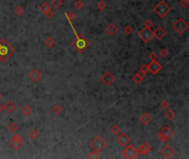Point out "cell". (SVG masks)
<instances>
[{
    "mask_svg": "<svg viewBox=\"0 0 189 159\" xmlns=\"http://www.w3.org/2000/svg\"><path fill=\"white\" fill-rule=\"evenodd\" d=\"M90 146L94 149V150L99 151V152H101V151H103L105 148H106L107 146V142L106 140L104 139V138H102V137H100V136H98V137H95L92 142H91Z\"/></svg>",
    "mask_w": 189,
    "mask_h": 159,
    "instance_id": "cell-1",
    "label": "cell"
},
{
    "mask_svg": "<svg viewBox=\"0 0 189 159\" xmlns=\"http://www.w3.org/2000/svg\"><path fill=\"white\" fill-rule=\"evenodd\" d=\"M154 11H155L160 18H165L169 13L170 7H169L166 2H164V1H159L156 6L154 7Z\"/></svg>",
    "mask_w": 189,
    "mask_h": 159,
    "instance_id": "cell-2",
    "label": "cell"
},
{
    "mask_svg": "<svg viewBox=\"0 0 189 159\" xmlns=\"http://www.w3.org/2000/svg\"><path fill=\"white\" fill-rule=\"evenodd\" d=\"M122 156H123L124 158L134 159L138 156V151H137V149L134 146H132V145L128 144L127 146L124 147V149L122 150Z\"/></svg>",
    "mask_w": 189,
    "mask_h": 159,
    "instance_id": "cell-3",
    "label": "cell"
},
{
    "mask_svg": "<svg viewBox=\"0 0 189 159\" xmlns=\"http://www.w3.org/2000/svg\"><path fill=\"white\" fill-rule=\"evenodd\" d=\"M174 136V132L168 127V126H165L163 127L159 132H158V138L160 142H168L169 139H172Z\"/></svg>",
    "mask_w": 189,
    "mask_h": 159,
    "instance_id": "cell-4",
    "label": "cell"
},
{
    "mask_svg": "<svg viewBox=\"0 0 189 159\" xmlns=\"http://www.w3.org/2000/svg\"><path fill=\"white\" fill-rule=\"evenodd\" d=\"M174 30L179 34H182L187 29H188V23L182 19V18H178L173 25Z\"/></svg>",
    "mask_w": 189,
    "mask_h": 159,
    "instance_id": "cell-5",
    "label": "cell"
},
{
    "mask_svg": "<svg viewBox=\"0 0 189 159\" xmlns=\"http://www.w3.org/2000/svg\"><path fill=\"white\" fill-rule=\"evenodd\" d=\"M23 146V140H22V136L20 134L13 133V136L10 140V147L15 150H19L21 147Z\"/></svg>",
    "mask_w": 189,
    "mask_h": 159,
    "instance_id": "cell-6",
    "label": "cell"
},
{
    "mask_svg": "<svg viewBox=\"0 0 189 159\" xmlns=\"http://www.w3.org/2000/svg\"><path fill=\"white\" fill-rule=\"evenodd\" d=\"M138 33H140V39H142L144 42H149L153 38H154V33H153L152 29H150V28H147V27L142 28Z\"/></svg>",
    "mask_w": 189,
    "mask_h": 159,
    "instance_id": "cell-7",
    "label": "cell"
},
{
    "mask_svg": "<svg viewBox=\"0 0 189 159\" xmlns=\"http://www.w3.org/2000/svg\"><path fill=\"white\" fill-rule=\"evenodd\" d=\"M39 10H40V12H41L42 15H44L47 18H53L54 16V10H52V8L49 6V3L48 2H45V1H43L41 5H40V7H39Z\"/></svg>",
    "mask_w": 189,
    "mask_h": 159,
    "instance_id": "cell-8",
    "label": "cell"
},
{
    "mask_svg": "<svg viewBox=\"0 0 189 159\" xmlns=\"http://www.w3.org/2000/svg\"><path fill=\"white\" fill-rule=\"evenodd\" d=\"M116 142L120 147H125L131 142V137L127 134L120 133L118 135H116Z\"/></svg>",
    "mask_w": 189,
    "mask_h": 159,
    "instance_id": "cell-9",
    "label": "cell"
},
{
    "mask_svg": "<svg viewBox=\"0 0 189 159\" xmlns=\"http://www.w3.org/2000/svg\"><path fill=\"white\" fill-rule=\"evenodd\" d=\"M101 81H102V83L104 84V85L110 86V85H112V84L114 83L115 76L113 75L111 72H105L103 75L101 76Z\"/></svg>",
    "mask_w": 189,
    "mask_h": 159,
    "instance_id": "cell-10",
    "label": "cell"
},
{
    "mask_svg": "<svg viewBox=\"0 0 189 159\" xmlns=\"http://www.w3.org/2000/svg\"><path fill=\"white\" fill-rule=\"evenodd\" d=\"M160 70H162V65L157 62L156 60L152 61V62L147 65V71H149L152 74H157Z\"/></svg>",
    "mask_w": 189,
    "mask_h": 159,
    "instance_id": "cell-11",
    "label": "cell"
},
{
    "mask_svg": "<svg viewBox=\"0 0 189 159\" xmlns=\"http://www.w3.org/2000/svg\"><path fill=\"white\" fill-rule=\"evenodd\" d=\"M29 77H30V80L32 81L33 83H38L42 79V73L40 72V70L33 69V70L30 71V73H29Z\"/></svg>",
    "mask_w": 189,
    "mask_h": 159,
    "instance_id": "cell-12",
    "label": "cell"
},
{
    "mask_svg": "<svg viewBox=\"0 0 189 159\" xmlns=\"http://www.w3.org/2000/svg\"><path fill=\"white\" fill-rule=\"evenodd\" d=\"M160 152H162V155L164 156L165 158H172L174 155H175V149H174L170 145H166V146H164L162 148Z\"/></svg>",
    "mask_w": 189,
    "mask_h": 159,
    "instance_id": "cell-13",
    "label": "cell"
},
{
    "mask_svg": "<svg viewBox=\"0 0 189 159\" xmlns=\"http://www.w3.org/2000/svg\"><path fill=\"white\" fill-rule=\"evenodd\" d=\"M145 77H146V71H144V70L140 69V72H137L135 75L133 76L132 80H133V82L136 84V85H138V84L142 83V81H143Z\"/></svg>",
    "mask_w": 189,
    "mask_h": 159,
    "instance_id": "cell-14",
    "label": "cell"
},
{
    "mask_svg": "<svg viewBox=\"0 0 189 159\" xmlns=\"http://www.w3.org/2000/svg\"><path fill=\"white\" fill-rule=\"evenodd\" d=\"M153 33H154V37L156 38L157 40H163L165 37H166L167 32H166V30H165L163 27H157Z\"/></svg>",
    "mask_w": 189,
    "mask_h": 159,
    "instance_id": "cell-15",
    "label": "cell"
},
{
    "mask_svg": "<svg viewBox=\"0 0 189 159\" xmlns=\"http://www.w3.org/2000/svg\"><path fill=\"white\" fill-rule=\"evenodd\" d=\"M152 150V146L148 144V142H143L142 145L140 146V148L137 149L138 151V154L140 155H143V156H145V155H147L149 151Z\"/></svg>",
    "mask_w": 189,
    "mask_h": 159,
    "instance_id": "cell-16",
    "label": "cell"
},
{
    "mask_svg": "<svg viewBox=\"0 0 189 159\" xmlns=\"http://www.w3.org/2000/svg\"><path fill=\"white\" fill-rule=\"evenodd\" d=\"M3 106H5V110H7L8 113H13L17 110V104L13 100H8Z\"/></svg>",
    "mask_w": 189,
    "mask_h": 159,
    "instance_id": "cell-17",
    "label": "cell"
},
{
    "mask_svg": "<svg viewBox=\"0 0 189 159\" xmlns=\"http://www.w3.org/2000/svg\"><path fill=\"white\" fill-rule=\"evenodd\" d=\"M118 31V27L115 23H108L106 27V32L110 35H115L116 32Z\"/></svg>",
    "mask_w": 189,
    "mask_h": 159,
    "instance_id": "cell-18",
    "label": "cell"
},
{
    "mask_svg": "<svg viewBox=\"0 0 189 159\" xmlns=\"http://www.w3.org/2000/svg\"><path fill=\"white\" fill-rule=\"evenodd\" d=\"M150 122H152V116H150L148 113H143V114L140 115V123H142V124L148 125Z\"/></svg>",
    "mask_w": 189,
    "mask_h": 159,
    "instance_id": "cell-19",
    "label": "cell"
},
{
    "mask_svg": "<svg viewBox=\"0 0 189 159\" xmlns=\"http://www.w3.org/2000/svg\"><path fill=\"white\" fill-rule=\"evenodd\" d=\"M44 45L48 48V49H52L55 47V40L52 38V37H47L45 40H44Z\"/></svg>",
    "mask_w": 189,
    "mask_h": 159,
    "instance_id": "cell-20",
    "label": "cell"
},
{
    "mask_svg": "<svg viewBox=\"0 0 189 159\" xmlns=\"http://www.w3.org/2000/svg\"><path fill=\"white\" fill-rule=\"evenodd\" d=\"M165 117L168 120H173L174 118L176 117V112L173 110L172 108H167L166 112H165Z\"/></svg>",
    "mask_w": 189,
    "mask_h": 159,
    "instance_id": "cell-21",
    "label": "cell"
},
{
    "mask_svg": "<svg viewBox=\"0 0 189 159\" xmlns=\"http://www.w3.org/2000/svg\"><path fill=\"white\" fill-rule=\"evenodd\" d=\"M32 113H33L32 107L29 106V105H25V106L21 108V114H22L23 116H30Z\"/></svg>",
    "mask_w": 189,
    "mask_h": 159,
    "instance_id": "cell-22",
    "label": "cell"
},
{
    "mask_svg": "<svg viewBox=\"0 0 189 159\" xmlns=\"http://www.w3.org/2000/svg\"><path fill=\"white\" fill-rule=\"evenodd\" d=\"M51 110H52V113H53V114H55V115H60V114H62V112H63V107H62L60 104H54V105H52Z\"/></svg>",
    "mask_w": 189,
    "mask_h": 159,
    "instance_id": "cell-23",
    "label": "cell"
},
{
    "mask_svg": "<svg viewBox=\"0 0 189 159\" xmlns=\"http://www.w3.org/2000/svg\"><path fill=\"white\" fill-rule=\"evenodd\" d=\"M13 13L16 15L17 17H21L25 13V8L22 6H17L16 8L13 9Z\"/></svg>",
    "mask_w": 189,
    "mask_h": 159,
    "instance_id": "cell-24",
    "label": "cell"
},
{
    "mask_svg": "<svg viewBox=\"0 0 189 159\" xmlns=\"http://www.w3.org/2000/svg\"><path fill=\"white\" fill-rule=\"evenodd\" d=\"M18 129H19V126L17 125L15 122H10L8 125V130L10 132V133H17L18 132Z\"/></svg>",
    "mask_w": 189,
    "mask_h": 159,
    "instance_id": "cell-25",
    "label": "cell"
},
{
    "mask_svg": "<svg viewBox=\"0 0 189 159\" xmlns=\"http://www.w3.org/2000/svg\"><path fill=\"white\" fill-rule=\"evenodd\" d=\"M96 8L99 9L100 11H104V10H106V8H107L106 2H105L104 0H100L99 2H98V5H96Z\"/></svg>",
    "mask_w": 189,
    "mask_h": 159,
    "instance_id": "cell-26",
    "label": "cell"
},
{
    "mask_svg": "<svg viewBox=\"0 0 189 159\" xmlns=\"http://www.w3.org/2000/svg\"><path fill=\"white\" fill-rule=\"evenodd\" d=\"M73 6L76 10H82V9L84 8V6H85V3H84V1H82V0H76V1L74 2Z\"/></svg>",
    "mask_w": 189,
    "mask_h": 159,
    "instance_id": "cell-27",
    "label": "cell"
},
{
    "mask_svg": "<svg viewBox=\"0 0 189 159\" xmlns=\"http://www.w3.org/2000/svg\"><path fill=\"white\" fill-rule=\"evenodd\" d=\"M51 6L53 8H61L63 6V0H51Z\"/></svg>",
    "mask_w": 189,
    "mask_h": 159,
    "instance_id": "cell-28",
    "label": "cell"
},
{
    "mask_svg": "<svg viewBox=\"0 0 189 159\" xmlns=\"http://www.w3.org/2000/svg\"><path fill=\"white\" fill-rule=\"evenodd\" d=\"M120 133H122V130H121V127L118 125H113L112 126V128H111V134L113 135H118Z\"/></svg>",
    "mask_w": 189,
    "mask_h": 159,
    "instance_id": "cell-29",
    "label": "cell"
},
{
    "mask_svg": "<svg viewBox=\"0 0 189 159\" xmlns=\"http://www.w3.org/2000/svg\"><path fill=\"white\" fill-rule=\"evenodd\" d=\"M39 132L37 130V129H31L30 132H29V137L31 138V139H38V137H39Z\"/></svg>",
    "mask_w": 189,
    "mask_h": 159,
    "instance_id": "cell-30",
    "label": "cell"
},
{
    "mask_svg": "<svg viewBox=\"0 0 189 159\" xmlns=\"http://www.w3.org/2000/svg\"><path fill=\"white\" fill-rule=\"evenodd\" d=\"M159 106H160V108L163 109V110H166L167 108H169V107H170V104H169V102H168L167 100H164L162 103H160V105H159Z\"/></svg>",
    "mask_w": 189,
    "mask_h": 159,
    "instance_id": "cell-31",
    "label": "cell"
},
{
    "mask_svg": "<svg viewBox=\"0 0 189 159\" xmlns=\"http://www.w3.org/2000/svg\"><path fill=\"white\" fill-rule=\"evenodd\" d=\"M133 31H134V28L132 25H125V28H124V33L125 34L130 35V34L133 33Z\"/></svg>",
    "mask_w": 189,
    "mask_h": 159,
    "instance_id": "cell-32",
    "label": "cell"
},
{
    "mask_svg": "<svg viewBox=\"0 0 189 159\" xmlns=\"http://www.w3.org/2000/svg\"><path fill=\"white\" fill-rule=\"evenodd\" d=\"M87 158H99V151H96V150H94V149H93L92 151L89 152Z\"/></svg>",
    "mask_w": 189,
    "mask_h": 159,
    "instance_id": "cell-33",
    "label": "cell"
},
{
    "mask_svg": "<svg viewBox=\"0 0 189 159\" xmlns=\"http://www.w3.org/2000/svg\"><path fill=\"white\" fill-rule=\"evenodd\" d=\"M159 54H160V57L165 59V58H167L168 57V54H169V50L168 49H162V50L159 51Z\"/></svg>",
    "mask_w": 189,
    "mask_h": 159,
    "instance_id": "cell-34",
    "label": "cell"
},
{
    "mask_svg": "<svg viewBox=\"0 0 189 159\" xmlns=\"http://www.w3.org/2000/svg\"><path fill=\"white\" fill-rule=\"evenodd\" d=\"M65 16L67 17V19H69L70 22H72L74 19H75V13H74L73 11H69L67 13H65Z\"/></svg>",
    "mask_w": 189,
    "mask_h": 159,
    "instance_id": "cell-35",
    "label": "cell"
},
{
    "mask_svg": "<svg viewBox=\"0 0 189 159\" xmlns=\"http://www.w3.org/2000/svg\"><path fill=\"white\" fill-rule=\"evenodd\" d=\"M179 5H180L182 8H188L189 1L188 0H180V1H179Z\"/></svg>",
    "mask_w": 189,
    "mask_h": 159,
    "instance_id": "cell-36",
    "label": "cell"
},
{
    "mask_svg": "<svg viewBox=\"0 0 189 159\" xmlns=\"http://www.w3.org/2000/svg\"><path fill=\"white\" fill-rule=\"evenodd\" d=\"M144 27H147V28H152L153 27V22L150 21V20H146L145 22H144Z\"/></svg>",
    "mask_w": 189,
    "mask_h": 159,
    "instance_id": "cell-37",
    "label": "cell"
},
{
    "mask_svg": "<svg viewBox=\"0 0 189 159\" xmlns=\"http://www.w3.org/2000/svg\"><path fill=\"white\" fill-rule=\"evenodd\" d=\"M149 58H150V60H152V61H154V60H156V59H157V54H156V53H154V52H153V53H150Z\"/></svg>",
    "mask_w": 189,
    "mask_h": 159,
    "instance_id": "cell-38",
    "label": "cell"
},
{
    "mask_svg": "<svg viewBox=\"0 0 189 159\" xmlns=\"http://www.w3.org/2000/svg\"><path fill=\"white\" fill-rule=\"evenodd\" d=\"M2 110H5V106H3L2 104H0V113H1Z\"/></svg>",
    "mask_w": 189,
    "mask_h": 159,
    "instance_id": "cell-39",
    "label": "cell"
},
{
    "mask_svg": "<svg viewBox=\"0 0 189 159\" xmlns=\"http://www.w3.org/2000/svg\"><path fill=\"white\" fill-rule=\"evenodd\" d=\"M0 60H1V61H3V62H5V60H3V58H2V55H1V52H0Z\"/></svg>",
    "mask_w": 189,
    "mask_h": 159,
    "instance_id": "cell-40",
    "label": "cell"
},
{
    "mask_svg": "<svg viewBox=\"0 0 189 159\" xmlns=\"http://www.w3.org/2000/svg\"><path fill=\"white\" fill-rule=\"evenodd\" d=\"M1 97H2V96H1V94H0V100H1Z\"/></svg>",
    "mask_w": 189,
    "mask_h": 159,
    "instance_id": "cell-41",
    "label": "cell"
}]
</instances>
